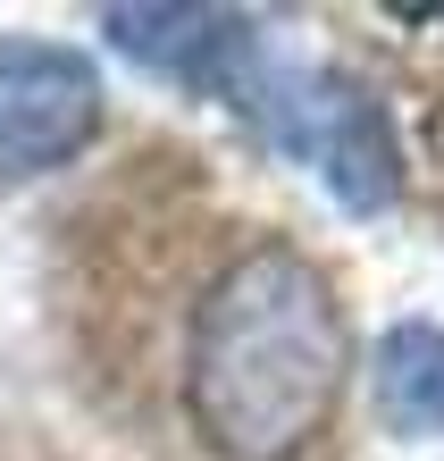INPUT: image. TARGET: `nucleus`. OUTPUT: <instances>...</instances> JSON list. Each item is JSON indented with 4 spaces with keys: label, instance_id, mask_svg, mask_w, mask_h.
<instances>
[{
    "label": "nucleus",
    "instance_id": "7ed1b4c3",
    "mask_svg": "<svg viewBox=\"0 0 444 461\" xmlns=\"http://www.w3.org/2000/svg\"><path fill=\"white\" fill-rule=\"evenodd\" d=\"M101 134V76L85 50L0 34V185L68 168Z\"/></svg>",
    "mask_w": 444,
    "mask_h": 461
},
{
    "label": "nucleus",
    "instance_id": "f257e3e1",
    "mask_svg": "<svg viewBox=\"0 0 444 461\" xmlns=\"http://www.w3.org/2000/svg\"><path fill=\"white\" fill-rule=\"evenodd\" d=\"M344 377H352L344 294L294 243L235 252L193 303L185 411L218 461H302L336 428Z\"/></svg>",
    "mask_w": 444,
    "mask_h": 461
},
{
    "label": "nucleus",
    "instance_id": "39448f33",
    "mask_svg": "<svg viewBox=\"0 0 444 461\" xmlns=\"http://www.w3.org/2000/svg\"><path fill=\"white\" fill-rule=\"evenodd\" d=\"M369 386H377V420L385 428H403V437H444V328H428V319L385 328L377 361H369Z\"/></svg>",
    "mask_w": 444,
    "mask_h": 461
},
{
    "label": "nucleus",
    "instance_id": "f03ea898",
    "mask_svg": "<svg viewBox=\"0 0 444 461\" xmlns=\"http://www.w3.org/2000/svg\"><path fill=\"white\" fill-rule=\"evenodd\" d=\"M235 110L252 118L276 151H294L344 210H385L403 194V143H394V118L385 101L344 68H319V59H294V50H260L252 85L235 93Z\"/></svg>",
    "mask_w": 444,
    "mask_h": 461
},
{
    "label": "nucleus",
    "instance_id": "20e7f679",
    "mask_svg": "<svg viewBox=\"0 0 444 461\" xmlns=\"http://www.w3.org/2000/svg\"><path fill=\"white\" fill-rule=\"evenodd\" d=\"M101 25L134 68L168 76L185 93H210L227 110H235V93L252 85V68L268 50L260 17H243V9H109Z\"/></svg>",
    "mask_w": 444,
    "mask_h": 461
}]
</instances>
